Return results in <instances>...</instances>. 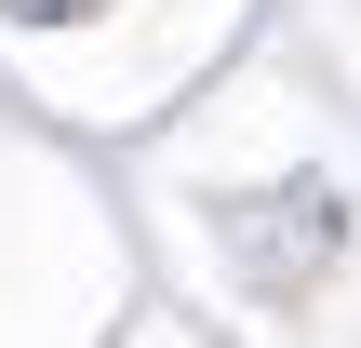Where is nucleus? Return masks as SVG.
Wrapping results in <instances>:
<instances>
[{
    "label": "nucleus",
    "instance_id": "1",
    "mask_svg": "<svg viewBox=\"0 0 361 348\" xmlns=\"http://www.w3.org/2000/svg\"><path fill=\"white\" fill-rule=\"evenodd\" d=\"M0 13H27V27H54V13H107V0H0Z\"/></svg>",
    "mask_w": 361,
    "mask_h": 348
}]
</instances>
